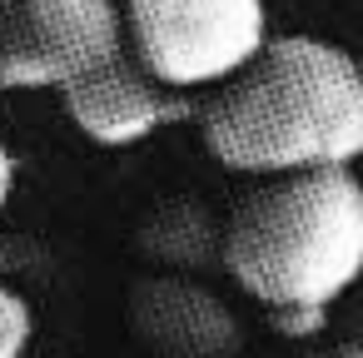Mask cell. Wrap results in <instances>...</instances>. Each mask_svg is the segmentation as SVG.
I'll use <instances>...</instances> for the list:
<instances>
[{
  "mask_svg": "<svg viewBox=\"0 0 363 358\" xmlns=\"http://www.w3.org/2000/svg\"><path fill=\"white\" fill-rule=\"evenodd\" d=\"M199 135L234 174L353 169L363 160V65L318 35H274L204 100Z\"/></svg>",
  "mask_w": 363,
  "mask_h": 358,
  "instance_id": "cell-1",
  "label": "cell"
},
{
  "mask_svg": "<svg viewBox=\"0 0 363 358\" xmlns=\"http://www.w3.org/2000/svg\"><path fill=\"white\" fill-rule=\"evenodd\" d=\"M224 269L264 308H333L363 279V179L274 174L224 219Z\"/></svg>",
  "mask_w": 363,
  "mask_h": 358,
  "instance_id": "cell-2",
  "label": "cell"
},
{
  "mask_svg": "<svg viewBox=\"0 0 363 358\" xmlns=\"http://www.w3.org/2000/svg\"><path fill=\"white\" fill-rule=\"evenodd\" d=\"M130 50L169 90H219L274 35L264 0H125Z\"/></svg>",
  "mask_w": 363,
  "mask_h": 358,
  "instance_id": "cell-3",
  "label": "cell"
},
{
  "mask_svg": "<svg viewBox=\"0 0 363 358\" xmlns=\"http://www.w3.org/2000/svg\"><path fill=\"white\" fill-rule=\"evenodd\" d=\"M130 50V26L115 0H16L0 26L6 90H70Z\"/></svg>",
  "mask_w": 363,
  "mask_h": 358,
  "instance_id": "cell-4",
  "label": "cell"
},
{
  "mask_svg": "<svg viewBox=\"0 0 363 358\" xmlns=\"http://www.w3.org/2000/svg\"><path fill=\"white\" fill-rule=\"evenodd\" d=\"M60 105L70 115V125L105 145V150H125V145H140L169 125H184V120H199L204 100L184 95V90H169L164 80H155L135 50H125L120 60H110L105 70L75 80L70 90H60Z\"/></svg>",
  "mask_w": 363,
  "mask_h": 358,
  "instance_id": "cell-5",
  "label": "cell"
},
{
  "mask_svg": "<svg viewBox=\"0 0 363 358\" xmlns=\"http://www.w3.org/2000/svg\"><path fill=\"white\" fill-rule=\"evenodd\" d=\"M130 323L160 358H234L244 343L239 313L184 274L140 279L130 293Z\"/></svg>",
  "mask_w": 363,
  "mask_h": 358,
  "instance_id": "cell-6",
  "label": "cell"
},
{
  "mask_svg": "<svg viewBox=\"0 0 363 358\" xmlns=\"http://www.w3.org/2000/svg\"><path fill=\"white\" fill-rule=\"evenodd\" d=\"M140 249L174 274H204L214 264L224 269V224L199 199H164L145 214Z\"/></svg>",
  "mask_w": 363,
  "mask_h": 358,
  "instance_id": "cell-7",
  "label": "cell"
},
{
  "mask_svg": "<svg viewBox=\"0 0 363 358\" xmlns=\"http://www.w3.org/2000/svg\"><path fill=\"white\" fill-rule=\"evenodd\" d=\"M30 338H35V308H30V298L11 279H0V358H26Z\"/></svg>",
  "mask_w": 363,
  "mask_h": 358,
  "instance_id": "cell-8",
  "label": "cell"
},
{
  "mask_svg": "<svg viewBox=\"0 0 363 358\" xmlns=\"http://www.w3.org/2000/svg\"><path fill=\"white\" fill-rule=\"evenodd\" d=\"M269 318H274V333H284V338H313V333H323L328 308H269Z\"/></svg>",
  "mask_w": 363,
  "mask_h": 358,
  "instance_id": "cell-9",
  "label": "cell"
},
{
  "mask_svg": "<svg viewBox=\"0 0 363 358\" xmlns=\"http://www.w3.org/2000/svg\"><path fill=\"white\" fill-rule=\"evenodd\" d=\"M40 269V249L26 239H6L0 234V279H16V274H35Z\"/></svg>",
  "mask_w": 363,
  "mask_h": 358,
  "instance_id": "cell-10",
  "label": "cell"
},
{
  "mask_svg": "<svg viewBox=\"0 0 363 358\" xmlns=\"http://www.w3.org/2000/svg\"><path fill=\"white\" fill-rule=\"evenodd\" d=\"M11 194H16V155L0 135V224H6V209H11Z\"/></svg>",
  "mask_w": 363,
  "mask_h": 358,
  "instance_id": "cell-11",
  "label": "cell"
},
{
  "mask_svg": "<svg viewBox=\"0 0 363 358\" xmlns=\"http://www.w3.org/2000/svg\"><path fill=\"white\" fill-rule=\"evenodd\" d=\"M333 358H363V348L358 343H343V348H333Z\"/></svg>",
  "mask_w": 363,
  "mask_h": 358,
  "instance_id": "cell-12",
  "label": "cell"
},
{
  "mask_svg": "<svg viewBox=\"0 0 363 358\" xmlns=\"http://www.w3.org/2000/svg\"><path fill=\"white\" fill-rule=\"evenodd\" d=\"M0 90H6V80H0Z\"/></svg>",
  "mask_w": 363,
  "mask_h": 358,
  "instance_id": "cell-13",
  "label": "cell"
}]
</instances>
